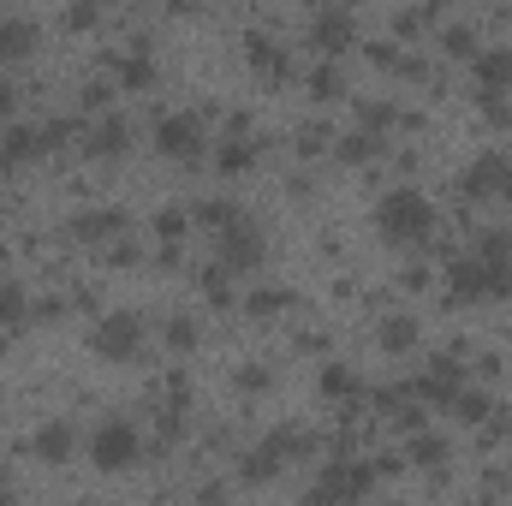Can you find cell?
<instances>
[{
	"mask_svg": "<svg viewBox=\"0 0 512 506\" xmlns=\"http://www.w3.org/2000/svg\"><path fill=\"white\" fill-rule=\"evenodd\" d=\"M376 221H382V233L393 245H417V239H429L435 209L423 203V191H387L382 209H376Z\"/></svg>",
	"mask_w": 512,
	"mask_h": 506,
	"instance_id": "obj_1",
	"label": "cell"
},
{
	"mask_svg": "<svg viewBox=\"0 0 512 506\" xmlns=\"http://www.w3.org/2000/svg\"><path fill=\"white\" fill-rule=\"evenodd\" d=\"M447 286H453V298H507L512 292V262H489V256H465V262H453L447 268Z\"/></svg>",
	"mask_w": 512,
	"mask_h": 506,
	"instance_id": "obj_2",
	"label": "cell"
},
{
	"mask_svg": "<svg viewBox=\"0 0 512 506\" xmlns=\"http://www.w3.org/2000/svg\"><path fill=\"white\" fill-rule=\"evenodd\" d=\"M370 465H328L322 471V483L310 489V506H352L364 489H370Z\"/></svg>",
	"mask_w": 512,
	"mask_h": 506,
	"instance_id": "obj_3",
	"label": "cell"
},
{
	"mask_svg": "<svg viewBox=\"0 0 512 506\" xmlns=\"http://www.w3.org/2000/svg\"><path fill=\"white\" fill-rule=\"evenodd\" d=\"M155 143L179 161H197L203 155V114H161L155 120Z\"/></svg>",
	"mask_w": 512,
	"mask_h": 506,
	"instance_id": "obj_4",
	"label": "cell"
},
{
	"mask_svg": "<svg viewBox=\"0 0 512 506\" xmlns=\"http://www.w3.org/2000/svg\"><path fill=\"white\" fill-rule=\"evenodd\" d=\"M90 453H96V465H102V471H120V465L137 459V429L120 423V417H114V423H102V429H96V441H90Z\"/></svg>",
	"mask_w": 512,
	"mask_h": 506,
	"instance_id": "obj_5",
	"label": "cell"
},
{
	"mask_svg": "<svg viewBox=\"0 0 512 506\" xmlns=\"http://www.w3.org/2000/svg\"><path fill=\"white\" fill-rule=\"evenodd\" d=\"M143 346V322L131 316V310H120V316H102L96 322V352L102 358H131Z\"/></svg>",
	"mask_w": 512,
	"mask_h": 506,
	"instance_id": "obj_6",
	"label": "cell"
},
{
	"mask_svg": "<svg viewBox=\"0 0 512 506\" xmlns=\"http://www.w3.org/2000/svg\"><path fill=\"white\" fill-rule=\"evenodd\" d=\"M459 393H465V370H459V358H435L423 381H417V399H447V405H459Z\"/></svg>",
	"mask_w": 512,
	"mask_h": 506,
	"instance_id": "obj_7",
	"label": "cell"
},
{
	"mask_svg": "<svg viewBox=\"0 0 512 506\" xmlns=\"http://www.w3.org/2000/svg\"><path fill=\"white\" fill-rule=\"evenodd\" d=\"M262 262V233L245 227V221H233L227 233H221V268L233 274V268H256Z\"/></svg>",
	"mask_w": 512,
	"mask_h": 506,
	"instance_id": "obj_8",
	"label": "cell"
},
{
	"mask_svg": "<svg viewBox=\"0 0 512 506\" xmlns=\"http://www.w3.org/2000/svg\"><path fill=\"white\" fill-rule=\"evenodd\" d=\"M310 42H316V48H328V54H340V48L352 42V12H340V6H322V12L310 18Z\"/></svg>",
	"mask_w": 512,
	"mask_h": 506,
	"instance_id": "obj_9",
	"label": "cell"
},
{
	"mask_svg": "<svg viewBox=\"0 0 512 506\" xmlns=\"http://www.w3.org/2000/svg\"><path fill=\"white\" fill-rule=\"evenodd\" d=\"M245 48H251V66H256V72H268V78H292V60H286V48H280L274 36H251Z\"/></svg>",
	"mask_w": 512,
	"mask_h": 506,
	"instance_id": "obj_10",
	"label": "cell"
},
{
	"mask_svg": "<svg viewBox=\"0 0 512 506\" xmlns=\"http://www.w3.org/2000/svg\"><path fill=\"white\" fill-rule=\"evenodd\" d=\"M36 149H48L42 126H12V131H6V143H0V155H6V161H30Z\"/></svg>",
	"mask_w": 512,
	"mask_h": 506,
	"instance_id": "obj_11",
	"label": "cell"
},
{
	"mask_svg": "<svg viewBox=\"0 0 512 506\" xmlns=\"http://www.w3.org/2000/svg\"><path fill=\"white\" fill-rule=\"evenodd\" d=\"M36 48V24L30 18H0V54H30Z\"/></svg>",
	"mask_w": 512,
	"mask_h": 506,
	"instance_id": "obj_12",
	"label": "cell"
},
{
	"mask_svg": "<svg viewBox=\"0 0 512 506\" xmlns=\"http://www.w3.org/2000/svg\"><path fill=\"white\" fill-rule=\"evenodd\" d=\"M72 233H78V239H96V233H126V215H120V209H96V215H78V221H72Z\"/></svg>",
	"mask_w": 512,
	"mask_h": 506,
	"instance_id": "obj_13",
	"label": "cell"
},
{
	"mask_svg": "<svg viewBox=\"0 0 512 506\" xmlns=\"http://www.w3.org/2000/svg\"><path fill=\"white\" fill-rule=\"evenodd\" d=\"M72 447H78V435H72V423H48V429L36 435V453H42V459H66Z\"/></svg>",
	"mask_w": 512,
	"mask_h": 506,
	"instance_id": "obj_14",
	"label": "cell"
},
{
	"mask_svg": "<svg viewBox=\"0 0 512 506\" xmlns=\"http://www.w3.org/2000/svg\"><path fill=\"white\" fill-rule=\"evenodd\" d=\"M126 143H131V126H126V120H102V126L90 131V149H96V155H120Z\"/></svg>",
	"mask_w": 512,
	"mask_h": 506,
	"instance_id": "obj_15",
	"label": "cell"
},
{
	"mask_svg": "<svg viewBox=\"0 0 512 506\" xmlns=\"http://www.w3.org/2000/svg\"><path fill=\"white\" fill-rule=\"evenodd\" d=\"M251 161H256V143H245V137H233L227 149H215V167H221V173H245Z\"/></svg>",
	"mask_w": 512,
	"mask_h": 506,
	"instance_id": "obj_16",
	"label": "cell"
},
{
	"mask_svg": "<svg viewBox=\"0 0 512 506\" xmlns=\"http://www.w3.org/2000/svg\"><path fill=\"white\" fill-rule=\"evenodd\" d=\"M411 340H417V322H411V316H393V322L382 328V346H387V352H405Z\"/></svg>",
	"mask_w": 512,
	"mask_h": 506,
	"instance_id": "obj_17",
	"label": "cell"
},
{
	"mask_svg": "<svg viewBox=\"0 0 512 506\" xmlns=\"http://www.w3.org/2000/svg\"><path fill=\"white\" fill-rule=\"evenodd\" d=\"M310 90H316L322 102H328V96H340V66H334V60H322V66L310 72Z\"/></svg>",
	"mask_w": 512,
	"mask_h": 506,
	"instance_id": "obj_18",
	"label": "cell"
},
{
	"mask_svg": "<svg viewBox=\"0 0 512 506\" xmlns=\"http://www.w3.org/2000/svg\"><path fill=\"white\" fill-rule=\"evenodd\" d=\"M340 155H346V161H370V155H376V131H352V137H340Z\"/></svg>",
	"mask_w": 512,
	"mask_h": 506,
	"instance_id": "obj_19",
	"label": "cell"
},
{
	"mask_svg": "<svg viewBox=\"0 0 512 506\" xmlns=\"http://www.w3.org/2000/svg\"><path fill=\"white\" fill-rule=\"evenodd\" d=\"M197 221H203V227H221V233H227V227H233L239 215H233V203H221V197H215V203H197Z\"/></svg>",
	"mask_w": 512,
	"mask_h": 506,
	"instance_id": "obj_20",
	"label": "cell"
},
{
	"mask_svg": "<svg viewBox=\"0 0 512 506\" xmlns=\"http://www.w3.org/2000/svg\"><path fill=\"white\" fill-rule=\"evenodd\" d=\"M411 459H417V465H441V459H447V441H441V435H417V441H411Z\"/></svg>",
	"mask_w": 512,
	"mask_h": 506,
	"instance_id": "obj_21",
	"label": "cell"
},
{
	"mask_svg": "<svg viewBox=\"0 0 512 506\" xmlns=\"http://www.w3.org/2000/svg\"><path fill=\"white\" fill-rule=\"evenodd\" d=\"M191 340H197V322H191V316H173V322H167V346H173V352H185Z\"/></svg>",
	"mask_w": 512,
	"mask_h": 506,
	"instance_id": "obj_22",
	"label": "cell"
},
{
	"mask_svg": "<svg viewBox=\"0 0 512 506\" xmlns=\"http://www.w3.org/2000/svg\"><path fill=\"white\" fill-rule=\"evenodd\" d=\"M322 387H328V393H334V399H346V393H352V399H358V376H352V370H340V364H334V370H328V376H322Z\"/></svg>",
	"mask_w": 512,
	"mask_h": 506,
	"instance_id": "obj_23",
	"label": "cell"
},
{
	"mask_svg": "<svg viewBox=\"0 0 512 506\" xmlns=\"http://www.w3.org/2000/svg\"><path fill=\"white\" fill-rule=\"evenodd\" d=\"M489 411H495V405H489L483 393H459V417H471V423H489Z\"/></svg>",
	"mask_w": 512,
	"mask_h": 506,
	"instance_id": "obj_24",
	"label": "cell"
},
{
	"mask_svg": "<svg viewBox=\"0 0 512 506\" xmlns=\"http://www.w3.org/2000/svg\"><path fill=\"white\" fill-rule=\"evenodd\" d=\"M24 316V292L18 286H0V322H18Z\"/></svg>",
	"mask_w": 512,
	"mask_h": 506,
	"instance_id": "obj_25",
	"label": "cell"
},
{
	"mask_svg": "<svg viewBox=\"0 0 512 506\" xmlns=\"http://www.w3.org/2000/svg\"><path fill=\"white\" fill-rule=\"evenodd\" d=\"M268 364H251V370H239V387H245V393H262V387H268Z\"/></svg>",
	"mask_w": 512,
	"mask_h": 506,
	"instance_id": "obj_26",
	"label": "cell"
},
{
	"mask_svg": "<svg viewBox=\"0 0 512 506\" xmlns=\"http://www.w3.org/2000/svg\"><path fill=\"white\" fill-rule=\"evenodd\" d=\"M471 42H477V36H471L465 24H447V48H453V54H477Z\"/></svg>",
	"mask_w": 512,
	"mask_h": 506,
	"instance_id": "obj_27",
	"label": "cell"
},
{
	"mask_svg": "<svg viewBox=\"0 0 512 506\" xmlns=\"http://www.w3.org/2000/svg\"><path fill=\"white\" fill-rule=\"evenodd\" d=\"M358 114H364V126H370V131H376V126H387V120H393V108H387V102H364Z\"/></svg>",
	"mask_w": 512,
	"mask_h": 506,
	"instance_id": "obj_28",
	"label": "cell"
},
{
	"mask_svg": "<svg viewBox=\"0 0 512 506\" xmlns=\"http://www.w3.org/2000/svg\"><path fill=\"white\" fill-rule=\"evenodd\" d=\"M155 233H161V239H179V233H185V215H179V209H167V215L155 221Z\"/></svg>",
	"mask_w": 512,
	"mask_h": 506,
	"instance_id": "obj_29",
	"label": "cell"
},
{
	"mask_svg": "<svg viewBox=\"0 0 512 506\" xmlns=\"http://www.w3.org/2000/svg\"><path fill=\"white\" fill-rule=\"evenodd\" d=\"M120 78H126V84H149L155 72H149V60H126V66H120Z\"/></svg>",
	"mask_w": 512,
	"mask_h": 506,
	"instance_id": "obj_30",
	"label": "cell"
},
{
	"mask_svg": "<svg viewBox=\"0 0 512 506\" xmlns=\"http://www.w3.org/2000/svg\"><path fill=\"white\" fill-rule=\"evenodd\" d=\"M280 304H286V292H256L251 298V310H280Z\"/></svg>",
	"mask_w": 512,
	"mask_h": 506,
	"instance_id": "obj_31",
	"label": "cell"
},
{
	"mask_svg": "<svg viewBox=\"0 0 512 506\" xmlns=\"http://www.w3.org/2000/svg\"><path fill=\"white\" fill-rule=\"evenodd\" d=\"M6 108H12V84L0 78V114H6Z\"/></svg>",
	"mask_w": 512,
	"mask_h": 506,
	"instance_id": "obj_32",
	"label": "cell"
},
{
	"mask_svg": "<svg viewBox=\"0 0 512 506\" xmlns=\"http://www.w3.org/2000/svg\"><path fill=\"white\" fill-rule=\"evenodd\" d=\"M507 84H512V72H507Z\"/></svg>",
	"mask_w": 512,
	"mask_h": 506,
	"instance_id": "obj_33",
	"label": "cell"
}]
</instances>
